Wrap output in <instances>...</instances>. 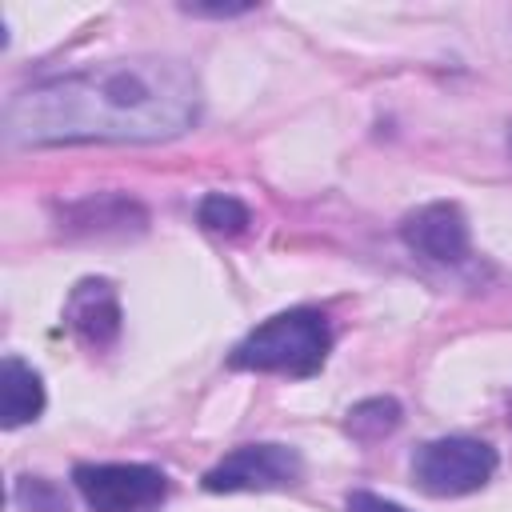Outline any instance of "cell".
Returning <instances> with one entry per match:
<instances>
[{
	"mask_svg": "<svg viewBox=\"0 0 512 512\" xmlns=\"http://www.w3.org/2000/svg\"><path fill=\"white\" fill-rule=\"evenodd\" d=\"M200 120V80L172 56H124L36 80L4 108V140L44 144H156Z\"/></svg>",
	"mask_w": 512,
	"mask_h": 512,
	"instance_id": "obj_1",
	"label": "cell"
},
{
	"mask_svg": "<svg viewBox=\"0 0 512 512\" xmlns=\"http://www.w3.org/2000/svg\"><path fill=\"white\" fill-rule=\"evenodd\" d=\"M332 348L328 316L316 308H288L256 324L228 356L232 368L248 372H284V376H312L324 368Z\"/></svg>",
	"mask_w": 512,
	"mask_h": 512,
	"instance_id": "obj_2",
	"label": "cell"
},
{
	"mask_svg": "<svg viewBox=\"0 0 512 512\" xmlns=\"http://www.w3.org/2000/svg\"><path fill=\"white\" fill-rule=\"evenodd\" d=\"M496 472V448L476 436H440L416 448L412 480L428 496H468Z\"/></svg>",
	"mask_w": 512,
	"mask_h": 512,
	"instance_id": "obj_3",
	"label": "cell"
},
{
	"mask_svg": "<svg viewBox=\"0 0 512 512\" xmlns=\"http://www.w3.org/2000/svg\"><path fill=\"white\" fill-rule=\"evenodd\" d=\"M72 484L92 512H156L168 476L152 464H76Z\"/></svg>",
	"mask_w": 512,
	"mask_h": 512,
	"instance_id": "obj_4",
	"label": "cell"
},
{
	"mask_svg": "<svg viewBox=\"0 0 512 512\" xmlns=\"http://www.w3.org/2000/svg\"><path fill=\"white\" fill-rule=\"evenodd\" d=\"M304 460L288 444H240L204 472L208 492H272L296 484Z\"/></svg>",
	"mask_w": 512,
	"mask_h": 512,
	"instance_id": "obj_5",
	"label": "cell"
},
{
	"mask_svg": "<svg viewBox=\"0 0 512 512\" xmlns=\"http://www.w3.org/2000/svg\"><path fill=\"white\" fill-rule=\"evenodd\" d=\"M400 240L432 264H460L468 256V220H464L460 204L432 200L404 216Z\"/></svg>",
	"mask_w": 512,
	"mask_h": 512,
	"instance_id": "obj_6",
	"label": "cell"
},
{
	"mask_svg": "<svg viewBox=\"0 0 512 512\" xmlns=\"http://www.w3.org/2000/svg\"><path fill=\"white\" fill-rule=\"evenodd\" d=\"M120 320V296L104 276L80 280L64 300V324L88 348H108L120 336Z\"/></svg>",
	"mask_w": 512,
	"mask_h": 512,
	"instance_id": "obj_7",
	"label": "cell"
},
{
	"mask_svg": "<svg viewBox=\"0 0 512 512\" xmlns=\"http://www.w3.org/2000/svg\"><path fill=\"white\" fill-rule=\"evenodd\" d=\"M44 412V380L20 356H4L0 364V424L20 428Z\"/></svg>",
	"mask_w": 512,
	"mask_h": 512,
	"instance_id": "obj_8",
	"label": "cell"
},
{
	"mask_svg": "<svg viewBox=\"0 0 512 512\" xmlns=\"http://www.w3.org/2000/svg\"><path fill=\"white\" fill-rule=\"evenodd\" d=\"M396 424H400V404H396L392 396L360 400V404L348 408V420H344L348 436H356V440H364V444L384 440L388 432H396Z\"/></svg>",
	"mask_w": 512,
	"mask_h": 512,
	"instance_id": "obj_9",
	"label": "cell"
},
{
	"mask_svg": "<svg viewBox=\"0 0 512 512\" xmlns=\"http://www.w3.org/2000/svg\"><path fill=\"white\" fill-rule=\"evenodd\" d=\"M196 216H200V224H204L208 232H224V236L244 232L248 220H252V216H248V204L236 200V196H228V192H208V196L200 200Z\"/></svg>",
	"mask_w": 512,
	"mask_h": 512,
	"instance_id": "obj_10",
	"label": "cell"
},
{
	"mask_svg": "<svg viewBox=\"0 0 512 512\" xmlns=\"http://www.w3.org/2000/svg\"><path fill=\"white\" fill-rule=\"evenodd\" d=\"M16 504H24L28 512H64V492L44 480V476H20L16 480Z\"/></svg>",
	"mask_w": 512,
	"mask_h": 512,
	"instance_id": "obj_11",
	"label": "cell"
},
{
	"mask_svg": "<svg viewBox=\"0 0 512 512\" xmlns=\"http://www.w3.org/2000/svg\"><path fill=\"white\" fill-rule=\"evenodd\" d=\"M348 512H408V508L396 504V500H384L376 492H352L348 496Z\"/></svg>",
	"mask_w": 512,
	"mask_h": 512,
	"instance_id": "obj_12",
	"label": "cell"
},
{
	"mask_svg": "<svg viewBox=\"0 0 512 512\" xmlns=\"http://www.w3.org/2000/svg\"><path fill=\"white\" fill-rule=\"evenodd\" d=\"M184 12H192V16H240V12H248L252 4H180Z\"/></svg>",
	"mask_w": 512,
	"mask_h": 512,
	"instance_id": "obj_13",
	"label": "cell"
},
{
	"mask_svg": "<svg viewBox=\"0 0 512 512\" xmlns=\"http://www.w3.org/2000/svg\"><path fill=\"white\" fill-rule=\"evenodd\" d=\"M508 424H512V400H508Z\"/></svg>",
	"mask_w": 512,
	"mask_h": 512,
	"instance_id": "obj_14",
	"label": "cell"
},
{
	"mask_svg": "<svg viewBox=\"0 0 512 512\" xmlns=\"http://www.w3.org/2000/svg\"><path fill=\"white\" fill-rule=\"evenodd\" d=\"M508 148H512V132H508Z\"/></svg>",
	"mask_w": 512,
	"mask_h": 512,
	"instance_id": "obj_15",
	"label": "cell"
}]
</instances>
